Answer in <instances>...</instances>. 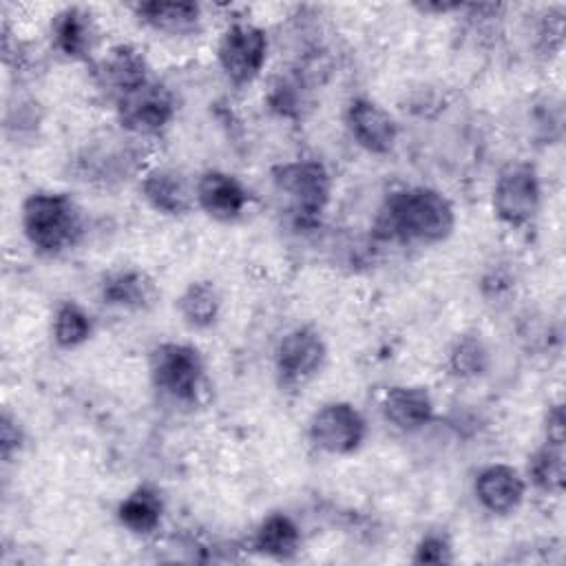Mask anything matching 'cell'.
I'll list each match as a JSON object with an SVG mask.
<instances>
[{
  "instance_id": "obj_1",
  "label": "cell",
  "mask_w": 566,
  "mask_h": 566,
  "mask_svg": "<svg viewBox=\"0 0 566 566\" xmlns=\"http://www.w3.org/2000/svg\"><path fill=\"white\" fill-rule=\"evenodd\" d=\"M451 199L431 186H405L389 192L378 208L374 232L400 245H438L455 230Z\"/></svg>"
},
{
  "instance_id": "obj_2",
  "label": "cell",
  "mask_w": 566,
  "mask_h": 566,
  "mask_svg": "<svg viewBox=\"0 0 566 566\" xmlns=\"http://www.w3.org/2000/svg\"><path fill=\"white\" fill-rule=\"evenodd\" d=\"M20 228L35 254L60 256L84 239L86 221L69 192L33 190L20 203Z\"/></svg>"
},
{
  "instance_id": "obj_3",
  "label": "cell",
  "mask_w": 566,
  "mask_h": 566,
  "mask_svg": "<svg viewBox=\"0 0 566 566\" xmlns=\"http://www.w3.org/2000/svg\"><path fill=\"white\" fill-rule=\"evenodd\" d=\"M272 188L283 201L285 212L298 228H312L329 206L334 179L318 159L296 157L270 170Z\"/></svg>"
},
{
  "instance_id": "obj_4",
  "label": "cell",
  "mask_w": 566,
  "mask_h": 566,
  "mask_svg": "<svg viewBox=\"0 0 566 566\" xmlns=\"http://www.w3.org/2000/svg\"><path fill=\"white\" fill-rule=\"evenodd\" d=\"M153 387L172 402L197 405L206 394V360L199 347L184 340H161L148 352Z\"/></svg>"
},
{
  "instance_id": "obj_5",
  "label": "cell",
  "mask_w": 566,
  "mask_h": 566,
  "mask_svg": "<svg viewBox=\"0 0 566 566\" xmlns=\"http://www.w3.org/2000/svg\"><path fill=\"white\" fill-rule=\"evenodd\" d=\"M542 177L535 164L526 159H511L495 175L491 210L502 226L522 230L533 226L537 219L542 210Z\"/></svg>"
},
{
  "instance_id": "obj_6",
  "label": "cell",
  "mask_w": 566,
  "mask_h": 566,
  "mask_svg": "<svg viewBox=\"0 0 566 566\" xmlns=\"http://www.w3.org/2000/svg\"><path fill=\"white\" fill-rule=\"evenodd\" d=\"M270 35L261 24L248 20L230 22L217 40L214 57L221 75L232 86H250L265 69Z\"/></svg>"
},
{
  "instance_id": "obj_7",
  "label": "cell",
  "mask_w": 566,
  "mask_h": 566,
  "mask_svg": "<svg viewBox=\"0 0 566 566\" xmlns=\"http://www.w3.org/2000/svg\"><path fill=\"white\" fill-rule=\"evenodd\" d=\"M310 444L334 458L356 453L369 433L365 413L349 400H329L318 405L307 420Z\"/></svg>"
},
{
  "instance_id": "obj_8",
  "label": "cell",
  "mask_w": 566,
  "mask_h": 566,
  "mask_svg": "<svg viewBox=\"0 0 566 566\" xmlns=\"http://www.w3.org/2000/svg\"><path fill=\"white\" fill-rule=\"evenodd\" d=\"M327 340L314 325H296L283 332L272 352L274 376L281 387L298 389L314 380L327 363Z\"/></svg>"
},
{
  "instance_id": "obj_9",
  "label": "cell",
  "mask_w": 566,
  "mask_h": 566,
  "mask_svg": "<svg viewBox=\"0 0 566 566\" xmlns=\"http://www.w3.org/2000/svg\"><path fill=\"white\" fill-rule=\"evenodd\" d=\"M115 119L128 137H157L177 117V97L159 80H150L113 104Z\"/></svg>"
},
{
  "instance_id": "obj_10",
  "label": "cell",
  "mask_w": 566,
  "mask_h": 566,
  "mask_svg": "<svg viewBox=\"0 0 566 566\" xmlns=\"http://www.w3.org/2000/svg\"><path fill=\"white\" fill-rule=\"evenodd\" d=\"M91 77L113 104L153 80L144 51L130 42L111 44L91 62Z\"/></svg>"
},
{
  "instance_id": "obj_11",
  "label": "cell",
  "mask_w": 566,
  "mask_h": 566,
  "mask_svg": "<svg viewBox=\"0 0 566 566\" xmlns=\"http://www.w3.org/2000/svg\"><path fill=\"white\" fill-rule=\"evenodd\" d=\"M345 128L352 142L369 155H389L400 135L398 119L380 102L367 95L352 97L345 106Z\"/></svg>"
},
{
  "instance_id": "obj_12",
  "label": "cell",
  "mask_w": 566,
  "mask_h": 566,
  "mask_svg": "<svg viewBox=\"0 0 566 566\" xmlns=\"http://www.w3.org/2000/svg\"><path fill=\"white\" fill-rule=\"evenodd\" d=\"M524 471L509 462H489L473 475V497L491 515H513L526 500Z\"/></svg>"
},
{
  "instance_id": "obj_13",
  "label": "cell",
  "mask_w": 566,
  "mask_h": 566,
  "mask_svg": "<svg viewBox=\"0 0 566 566\" xmlns=\"http://www.w3.org/2000/svg\"><path fill=\"white\" fill-rule=\"evenodd\" d=\"M97 294L106 307L130 314H146L159 303L161 290L146 270L135 265H119L102 274Z\"/></svg>"
},
{
  "instance_id": "obj_14",
  "label": "cell",
  "mask_w": 566,
  "mask_h": 566,
  "mask_svg": "<svg viewBox=\"0 0 566 566\" xmlns=\"http://www.w3.org/2000/svg\"><path fill=\"white\" fill-rule=\"evenodd\" d=\"M248 186L232 172L221 168H208L195 179V203L197 208L219 221L232 223L243 217L250 206Z\"/></svg>"
},
{
  "instance_id": "obj_15",
  "label": "cell",
  "mask_w": 566,
  "mask_h": 566,
  "mask_svg": "<svg viewBox=\"0 0 566 566\" xmlns=\"http://www.w3.org/2000/svg\"><path fill=\"white\" fill-rule=\"evenodd\" d=\"M49 35H51V46L64 60L88 62V64L95 60L99 29L91 9L80 4L62 7L51 15Z\"/></svg>"
},
{
  "instance_id": "obj_16",
  "label": "cell",
  "mask_w": 566,
  "mask_h": 566,
  "mask_svg": "<svg viewBox=\"0 0 566 566\" xmlns=\"http://www.w3.org/2000/svg\"><path fill=\"white\" fill-rule=\"evenodd\" d=\"M142 199L164 217H184L197 208L195 181L172 166H153L139 177Z\"/></svg>"
},
{
  "instance_id": "obj_17",
  "label": "cell",
  "mask_w": 566,
  "mask_h": 566,
  "mask_svg": "<svg viewBox=\"0 0 566 566\" xmlns=\"http://www.w3.org/2000/svg\"><path fill=\"white\" fill-rule=\"evenodd\" d=\"M380 413L400 433H418L436 418V402L422 385H391L380 396Z\"/></svg>"
},
{
  "instance_id": "obj_18",
  "label": "cell",
  "mask_w": 566,
  "mask_h": 566,
  "mask_svg": "<svg viewBox=\"0 0 566 566\" xmlns=\"http://www.w3.org/2000/svg\"><path fill=\"white\" fill-rule=\"evenodd\" d=\"M130 9L144 29L161 33L166 38L195 35L199 33L203 22V9L197 2L148 0L135 2Z\"/></svg>"
},
{
  "instance_id": "obj_19",
  "label": "cell",
  "mask_w": 566,
  "mask_h": 566,
  "mask_svg": "<svg viewBox=\"0 0 566 566\" xmlns=\"http://www.w3.org/2000/svg\"><path fill=\"white\" fill-rule=\"evenodd\" d=\"M164 497L150 484H139L128 491L115 509V517L124 531L137 537H148L159 531L164 520Z\"/></svg>"
},
{
  "instance_id": "obj_20",
  "label": "cell",
  "mask_w": 566,
  "mask_h": 566,
  "mask_svg": "<svg viewBox=\"0 0 566 566\" xmlns=\"http://www.w3.org/2000/svg\"><path fill=\"white\" fill-rule=\"evenodd\" d=\"M181 323L195 332L212 329L223 312V294L212 279L190 281L175 301Z\"/></svg>"
},
{
  "instance_id": "obj_21",
  "label": "cell",
  "mask_w": 566,
  "mask_h": 566,
  "mask_svg": "<svg viewBox=\"0 0 566 566\" xmlns=\"http://www.w3.org/2000/svg\"><path fill=\"white\" fill-rule=\"evenodd\" d=\"M303 544L301 526L283 511L268 513L252 535V548L270 559H292Z\"/></svg>"
},
{
  "instance_id": "obj_22",
  "label": "cell",
  "mask_w": 566,
  "mask_h": 566,
  "mask_svg": "<svg viewBox=\"0 0 566 566\" xmlns=\"http://www.w3.org/2000/svg\"><path fill=\"white\" fill-rule=\"evenodd\" d=\"M95 321L77 301H62L51 316V338L60 349H77L91 340Z\"/></svg>"
},
{
  "instance_id": "obj_23",
  "label": "cell",
  "mask_w": 566,
  "mask_h": 566,
  "mask_svg": "<svg viewBox=\"0 0 566 566\" xmlns=\"http://www.w3.org/2000/svg\"><path fill=\"white\" fill-rule=\"evenodd\" d=\"M524 478L535 491L544 495H559L564 491V444L544 440L528 455Z\"/></svg>"
},
{
  "instance_id": "obj_24",
  "label": "cell",
  "mask_w": 566,
  "mask_h": 566,
  "mask_svg": "<svg viewBox=\"0 0 566 566\" xmlns=\"http://www.w3.org/2000/svg\"><path fill=\"white\" fill-rule=\"evenodd\" d=\"M491 367V349L480 334H460L449 347L447 369L453 378L475 380Z\"/></svg>"
},
{
  "instance_id": "obj_25",
  "label": "cell",
  "mask_w": 566,
  "mask_h": 566,
  "mask_svg": "<svg viewBox=\"0 0 566 566\" xmlns=\"http://www.w3.org/2000/svg\"><path fill=\"white\" fill-rule=\"evenodd\" d=\"M77 164H80L82 177L86 181H102V184L122 179L133 168L130 148L126 144L124 146H106V148L104 146L86 148L80 153Z\"/></svg>"
},
{
  "instance_id": "obj_26",
  "label": "cell",
  "mask_w": 566,
  "mask_h": 566,
  "mask_svg": "<svg viewBox=\"0 0 566 566\" xmlns=\"http://www.w3.org/2000/svg\"><path fill=\"white\" fill-rule=\"evenodd\" d=\"M413 564H449L453 562V544L447 533L429 531L413 546Z\"/></svg>"
},
{
  "instance_id": "obj_27",
  "label": "cell",
  "mask_w": 566,
  "mask_h": 566,
  "mask_svg": "<svg viewBox=\"0 0 566 566\" xmlns=\"http://www.w3.org/2000/svg\"><path fill=\"white\" fill-rule=\"evenodd\" d=\"M24 429L18 422L15 416H11L9 411L2 413L0 418V453L4 462H11L22 449H24Z\"/></svg>"
},
{
  "instance_id": "obj_28",
  "label": "cell",
  "mask_w": 566,
  "mask_h": 566,
  "mask_svg": "<svg viewBox=\"0 0 566 566\" xmlns=\"http://www.w3.org/2000/svg\"><path fill=\"white\" fill-rule=\"evenodd\" d=\"M544 440L564 444V409L562 405H551L544 420Z\"/></svg>"
}]
</instances>
